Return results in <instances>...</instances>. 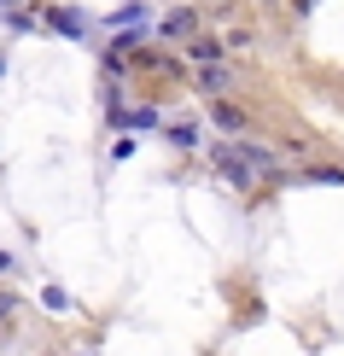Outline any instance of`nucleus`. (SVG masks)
<instances>
[{
  "instance_id": "3",
  "label": "nucleus",
  "mask_w": 344,
  "mask_h": 356,
  "mask_svg": "<svg viewBox=\"0 0 344 356\" xmlns=\"http://www.w3.org/2000/svg\"><path fill=\"white\" fill-rule=\"evenodd\" d=\"M187 47H193V58H199V65H222V41H211V35H193Z\"/></svg>"
},
{
  "instance_id": "1",
  "label": "nucleus",
  "mask_w": 344,
  "mask_h": 356,
  "mask_svg": "<svg viewBox=\"0 0 344 356\" xmlns=\"http://www.w3.org/2000/svg\"><path fill=\"white\" fill-rule=\"evenodd\" d=\"M211 123L222 129V135H239V129H245V111H239L234 99H216V106H211Z\"/></svg>"
},
{
  "instance_id": "4",
  "label": "nucleus",
  "mask_w": 344,
  "mask_h": 356,
  "mask_svg": "<svg viewBox=\"0 0 344 356\" xmlns=\"http://www.w3.org/2000/svg\"><path fill=\"white\" fill-rule=\"evenodd\" d=\"M47 24H53V29H65V35H82V29H88L76 6H65V12H47Z\"/></svg>"
},
{
  "instance_id": "2",
  "label": "nucleus",
  "mask_w": 344,
  "mask_h": 356,
  "mask_svg": "<svg viewBox=\"0 0 344 356\" xmlns=\"http://www.w3.org/2000/svg\"><path fill=\"white\" fill-rule=\"evenodd\" d=\"M163 35L193 41V35H199V12H170V18H163Z\"/></svg>"
},
{
  "instance_id": "5",
  "label": "nucleus",
  "mask_w": 344,
  "mask_h": 356,
  "mask_svg": "<svg viewBox=\"0 0 344 356\" xmlns=\"http://www.w3.org/2000/svg\"><path fill=\"white\" fill-rule=\"evenodd\" d=\"M41 309H53V316H65V309H70V292H65V286H41Z\"/></svg>"
},
{
  "instance_id": "6",
  "label": "nucleus",
  "mask_w": 344,
  "mask_h": 356,
  "mask_svg": "<svg viewBox=\"0 0 344 356\" xmlns=\"http://www.w3.org/2000/svg\"><path fill=\"white\" fill-rule=\"evenodd\" d=\"M199 88H211V94H222V88H228V70H216V65H199Z\"/></svg>"
},
{
  "instance_id": "7",
  "label": "nucleus",
  "mask_w": 344,
  "mask_h": 356,
  "mask_svg": "<svg viewBox=\"0 0 344 356\" xmlns=\"http://www.w3.org/2000/svg\"><path fill=\"white\" fill-rule=\"evenodd\" d=\"M6 269H12V257H6V251H0V275H6Z\"/></svg>"
}]
</instances>
